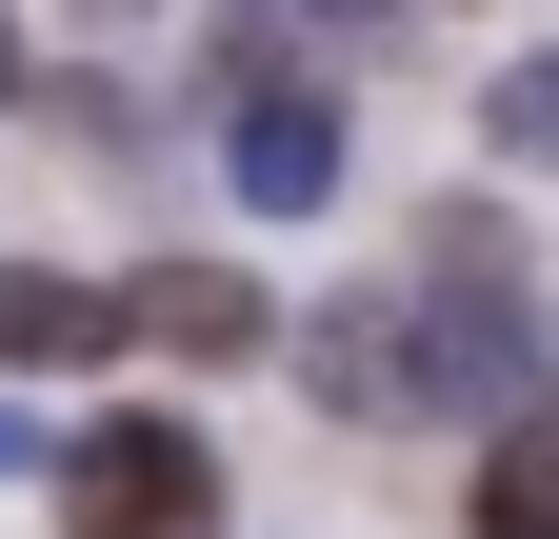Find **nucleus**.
Here are the masks:
<instances>
[{
  "label": "nucleus",
  "instance_id": "nucleus-1",
  "mask_svg": "<svg viewBox=\"0 0 559 539\" xmlns=\"http://www.w3.org/2000/svg\"><path fill=\"white\" fill-rule=\"evenodd\" d=\"M559 380V320H539V280L500 260V220H460L419 240V420H500V399H539Z\"/></svg>",
  "mask_w": 559,
  "mask_h": 539
},
{
  "label": "nucleus",
  "instance_id": "nucleus-2",
  "mask_svg": "<svg viewBox=\"0 0 559 539\" xmlns=\"http://www.w3.org/2000/svg\"><path fill=\"white\" fill-rule=\"evenodd\" d=\"M60 519H81V539H221L200 420H81V440H60Z\"/></svg>",
  "mask_w": 559,
  "mask_h": 539
},
{
  "label": "nucleus",
  "instance_id": "nucleus-3",
  "mask_svg": "<svg viewBox=\"0 0 559 539\" xmlns=\"http://www.w3.org/2000/svg\"><path fill=\"white\" fill-rule=\"evenodd\" d=\"M221 160H240V200H260V220H320V200H340V100H300V81H260V60H240Z\"/></svg>",
  "mask_w": 559,
  "mask_h": 539
},
{
  "label": "nucleus",
  "instance_id": "nucleus-4",
  "mask_svg": "<svg viewBox=\"0 0 559 539\" xmlns=\"http://www.w3.org/2000/svg\"><path fill=\"white\" fill-rule=\"evenodd\" d=\"M120 340H160V360H260L280 300L240 280V260H160V280H120Z\"/></svg>",
  "mask_w": 559,
  "mask_h": 539
},
{
  "label": "nucleus",
  "instance_id": "nucleus-5",
  "mask_svg": "<svg viewBox=\"0 0 559 539\" xmlns=\"http://www.w3.org/2000/svg\"><path fill=\"white\" fill-rule=\"evenodd\" d=\"M0 360H21V380L120 360V300H100V280H60V260H0Z\"/></svg>",
  "mask_w": 559,
  "mask_h": 539
},
{
  "label": "nucleus",
  "instance_id": "nucleus-6",
  "mask_svg": "<svg viewBox=\"0 0 559 539\" xmlns=\"http://www.w3.org/2000/svg\"><path fill=\"white\" fill-rule=\"evenodd\" d=\"M300 380L360 420H419V320H300Z\"/></svg>",
  "mask_w": 559,
  "mask_h": 539
},
{
  "label": "nucleus",
  "instance_id": "nucleus-7",
  "mask_svg": "<svg viewBox=\"0 0 559 539\" xmlns=\"http://www.w3.org/2000/svg\"><path fill=\"white\" fill-rule=\"evenodd\" d=\"M460 519H479V539H559V420H520L500 459H479V480H460Z\"/></svg>",
  "mask_w": 559,
  "mask_h": 539
},
{
  "label": "nucleus",
  "instance_id": "nucleus-8",
  "mask_svg": "<svg viewBox=\"0 0 559 539\" xmlns=\"http://www.w3.org/2000/svg\"><path fill=\"white\" fill-rule=\"evenodd\" d=\"M479 141H500V160H539V180H559V60H500V100H479Z\"/></svg>",
  "mask_w": 559,
  "mask_h": 539
},
{
  "label": "nucleus",
  "instance_id": "nucleus-9",
  "mask_svg": "<svg viewBox=\"0 0 559 539\" xmlns=\"http://www.w3.org/2000/svg\"><path fill=\"white\" fill-rule=\"evenodd\" d=\"M0 100H21V21H0Z\"/></svg>",
  "mask_w": 559,
  "mask_h": 539
}]
</instances>
